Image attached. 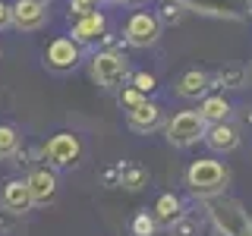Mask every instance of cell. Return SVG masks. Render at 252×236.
I'll use <instances>...</instances> for the list:
<instances>
[{"instance_id":"2","label":"cell","mask_w":252,"mask_h":236,"mask_svg":"<svg viewBox=\"0 0 252 236\" xmlns=\"http://www.w3.org/2000/svg\"><path fill=\"white\" fill-rule=\"evenodd\" d=\"M205 214L215 224V230L220 236H246L252 227L249 211L243 208L240 199L230 195H215V199H205Z\"/></svg>"},{"instance_id":"32","label":"cell","mask_w":252,"mask_h":236,"mask_svg":"<svg viewBox=\"0 0 252 236\" xmlns=\"http://www.w3.org/2000/svg\"><path fill=\"white\" fill-rule=\"evenodd\" d=\"M246 236H252V227H249V233H246Z\"/></svg>"},{"instance_id":"8","label":"cell","mask_w":252,"mask_h":236,"mask_svg":"<svg viewBox=\"0 0 252 236\" xmlns=\"http://www.w3.org/2000/svg\"><path fill=\"white\" fill-rule=\"evenodd\" d=\"M79 60H82V51H79V44L73 38H54V41L47 44L44 63L54 73H69V69L79 66Z\"/></svg>"},{"instance_id":"21","label":"cell","mask_w":252,"mask_h":236,"mask_svg":"<svg viewBox=\"0 0 252 236\" xmlns=\"http://www.w3.org/2000/svg\"><path fill=\"white\" fill-rule=\"evenodd\" d=\"M19 151V132L13 126H0V157H13Z\"/></svg>"},{"instance_id":"15","label":"cell","mask_w":252,"mask_h":236,"mask_svg":"<svg viewBox=\"0 0 252 236\" xmlns=\"http://www.w3.org/2000/svg\"><path fill=\"white\" fill-rule=\"evenodd\" d=\"M195 114L205 120V126H215V123H227L233 117V104L224 98V94H205L199 101V110Z\"/></svg>"},{"instance_id":"5","label":"cell","mask_w":252,"mask_h":236,"mask_svg":"<svg viewBox=\"0 0 252 236\" xmlns=\"http://www.w3.org/2000/svg\"><path fill=\"white\" fill-rule=\"evenodd\" d=\"M44 157L51 167L57 170H66V167H76L79 157H82V142L73 132H57L51 142L44 145Z\"/></svg>"},{"instance_id":"23","label":"cell","mask_w":252,"mask_h":236,"mask_svg":"<svg viewBox=\"0 0 252 236\" xmlns=\"http://www.w3.org/2000/svg\"><path fill=\"white\" fill-rule=\"evenodd\" d=\"M155 230H158V224L148 211H139V214L132 217V236H155Z\"/></svg>"},{"instance_id":"9","label":"cell","mask_w":252,"mask_h":236,"mask_svg":"<svg viewBox=\"0 0 252 236\" xmlns=\"http://www.w3.org/2000/svg\"><path fill=\"white\" fill-rule=\"evenodd\" d=\"M47 22V6L35 3V0H16L10 6V26L19 31H38Z\"/></svg>"},{"instance_id":"24","label":"cell","mask_w":252,"mask_h":236,"mask_svg":"<svg viewBox=\"0 0 252 236\" xmlns=\"http://www.w3.org/2000/svg\"><path fill=\"white\" fill-rule=\"evenodd\" d=\"M132 88H136V91H142V94L148 98V94H152V91L158 88V79H155L152 73H145V69H142V73H136V76H132Z\"/></svg>"},{"instance_id":"6","label":"cell","mask_w":252,"mask_h":236,"mask_svg":"<svg viewBox=\"0 0 252 236\" xmlns=\"http://www.w3.org/2000/svg\"><path fill=\"white\" fill-rule=\"evenodd\" d=\"M123 38H126V44H132V47H152V44H158V38H161V22H158V16L139 10L126 19Z\"/></svg>"},{"instance_id":"13","label":"cell","mask_w":252,"mask_h":236,"mask_svg":"<svg viewBox=\"0 0 252 236\" xmlns=\"http://www.w3.org/2000/svg\"><path fill=\"white\" fill-rule=\"evenodd\" d=\"M29 192H32V205H51L54 195H57V177H54L47 167H38L29 173L26 179Z\"/></svg>"},{"instance_id":"27","label":"cell","mask_w":252,"mask_h":236,"mask_svg":"<svg viewBox=\"0 0 252 236\" xmlns=\"http://www.w3.org/2000/svg\"><path fill=\"white\" fill-rule=\"evenodd\" d=\"M233 114H236V123H240L243 129H252V104H246V107H233Z\"/></svg>"},{"instance_id":"10","label":"cell","mask_w":252,"mask_h":236,"mask_svg":"<svg viewBox=\"0 0 252 236\" xmlns=\"http://www.w3.org/2000/svg\"><path fill=\"white\" fill-rule=\"evenodd\" d=\"M126 126H129L132 132H139V136H148V132H155V129L164 126V110L145 98L139 107L126 110Z\"/></svg>"},{"instance_id":"19","label":"cell","mask_w":252,"mask_h":236,"mask_svg":"<svg viewBox=\"0 0 252 236\" xmlns=\"http://www.w3.org/2000/svg\"><path fill=\"white\" fill-rule=\"evenodd\" d=\"M117 170H120L117 186H123L126 192H139L142 186H148V170L142 164H117Z\"/></svg>"},{"instance_id":"18","label":"cell","mask_w":252,"mask_h":236,"mask_svg":"<svg viewBox=\"0 0 252 236\" xmlns=\"http://www.w3.org/2000/svg\"><path fill=\"white\" fill-rule=\"evenodd\" d=\"M208 76H211V88H243L249 79L246 69L233 66V63H227V66H220L218 73H208Z\"/></svg>"},{"instance_id":"29","label":"cell","mask_w":252,"mask_h":236,"mask_svg":"<svg viewBox=\"0 0 252 236\" xmlns=\"http://www.w3.org/2000/svg\"><path fill=\"white\" fill-rule=\"evenodd\" d=\"M117 3H142V0H117Z\"/></svg>"},{"instance_id":"16","label":"cell","mask_w":252,"mask_h":236,"mask_svg":"<svg viewBox=\"0 0 252 236\" xmlns=\"http://www.w3.org/2000/svg\"><path fill=\"white\" fill-rule=\"evenodd\" d=\"M0 202H3V208L10 211V214H26V211H32V192H29L26 179H10V183L3 186Z\"/></svg>"},{"instance_id":"11","label":"cell","mask_w":252,"mask_h":236,"mask_svg":"<svg viewBox=\"0 0 252 236\" xmlns=\"http://www.w3.org/2000/svg\"><path fill=\"white\" fill-rule=\"evenodd\" d=\"M202 142L215 154H230V151L240 148V126H233L230 120H227V123H215V126H205Z\"/></svg>"},{"instance_id":"31","label":"cell","mask_w":252,"mask_h":236,"mask_svg":"<svg viewBox=\"0 0 252 236\" xmlns=\"http://www.w3.org/2000/svg\"><path fill=\"white\" fill-rule=\"evenodd\" d=\"M35 3H41V6H47V3H51V0H35Z\"/></svg>"},{"instance_id":"22","label":"cell","mask_w":252,"mask_h":236,"mask_svg":"<svg viewBox=\"0 0 252 236\" xmlns=\"http://www.w3.org/2000/svg\"><path fill=\"white\" fill-rule=\"evenodd\" d=\"M183 16H186V6H180L177 0H167V3L161 6V13H158V22L177 26V22H183Z\"/></svg>"},{"instance_id":"26","label":"cell","mask_w":252,"mask_h":236,"mask_svg":"<svg viewBox=\"0 0 252 236\" xmlns=\"http://www.w3.org/2000/svg\"><path fill=\"white\" fill-rule=\"evenodd\" d=\"M98 10V0H69V16H85Z\"/></svg>"},{"instance_id":"14","label":"cell","mask_w":252,"mask_h":236,"mask_svg":"<svg viewBox=\"0 0 252 236\" xmlns=\"http://www.w3.org/2000/svg\"><path fill=\"white\" fill-rule=\"evenodd\" d=\"M208 91H211V76L202 73V69H186L177 79V94L186 101H202Z\"/></svg>"},{"instance_id":"17","label":"cell","mask_w":252,"mask_h":236,"mask_svg":"<svg viewBox=\"0 0 252 236\" xmlns=\"http://www.w3.org/2000/svg\"><path fill=\"white\" fill-rule=\"evenodd\" d=\"M155 224L158 227H170V224H177L180 217H183V199L180 195H173V192H164L161 199L155 202Z\"/></svg>"},{"instance_id":"3","label":"cell","mask_w":252,"mask_h":236,"mask_svg":"<svg viewBox=\"0 0 252 236\" xmlns=\"http://www.w3.org/2000/svg\"><path fill=\"white\" fill-rule=\"evenodd\" d=\"M129 76V60L120 51H98L92 57V79L101 88H120Z\"/></svg>"},{"instance_id":"4","label":"cell","mask_w":252,"mask_h":236,"mask_svg":"<svg viewBox=\"0 0 252 236\" xmlns=\"http://www.w3.org/2000/svg\"><path fill=\"white\" fill-rule=\"evenodd\" d=\"M164 132H167V142L173 148H189L205 136V120L195 110H180V114H173V120L164 126Z\"/></svg>"},{"instance_id":"20","label":"cell","mask_w":252,"mask_h":236,"mask_svg":"<svg viewBox=\"0 0 252 236\" xmlns=\"http://www.w3.org/2000/svg\"><path fill=\"white\" fill-rule=\"evenodd\" d=\"M167 230H170V236H199L202 233V220L199 217H189L186 211H183V217H180L177 224H170Z\"/></svg>"},{"instance_id":"1","label":"cell","mask_w":252,"mask_h":236,"mask_svg":"<svg viewBox=\"0 0 252 236\" xmlns=\"http://www.w3.org/2000/svg\"><path fill=\"white\" fill-rule=\"evenodd\" d=\"M227 186H230V170L227 164L215 161V157H199V161L189 164L186 170V189L192 199H215V195H224Z\"/></svg>"},{"instance_id":"25","label":"cell","mask_w":252,"mask_h":236,"mask_svg":"<svg viewBox=\"0 0 252 236\" xmlns=\"http://www.w3.org/2000/svg\"><path fill=\"white\" fill-rule=\"evenodd\" d=\"M117 101H120V107H123V110H132V107H139L142 101H145V94H142V91H136V88L129 85V88H120V94H117Z\"/></svg>"},{"instance_id":"12","label":"cell","mask_w":252,"mask_h":236,"mask_svg":"<svg viewBox=\"0 0 252 236\" xmlns=\"http://www.w3.org/2000/svg\"><path fill=\"white\" fill-rule=\"evenodd\" d=\"M104 29H107V16L104 13H85V16H76V26H73V41L76 44H94L98 38H104Z\"/></svg>"},{"instance_id":"7","label":"cell","mask_w":252,"mask_h":236,"mask_svg":"<svg viewBox=\"0 0 252 236\" xmlns=\"http://www.w3.org/2000/svg\"><path fill=\"white\" fill-rule=\"evenodd\" d=\"M186 6V13L211 16V19H243L246 16V0H177Z\"/></svg>"},{"instance_id":"28","label":"cell","mask_w":252,"mask_h":236,"mask_svg":"<svg viewBox=\"0 0 252 236\" xmlns=\"http://www.w3.org/2000/svg\"><path fill=\"white\" fill-rule=\"evenodd\" d=\"M6 26H10V6L0 3V29H6Z\"/></svg>"},{"instance_id":"30","label":"cell","mask_w":252,"mask_h":236,"mask_svg":"<svg viewBox=\"0 0 252 236\" xmlns=\"http://www.w3.org/2000/svg\"><path fill=\"white\" fill-rule=\"evenodd\" d=\"M246 13H249V16H252V0H246Z\"/></svg>"}]
</instances>
